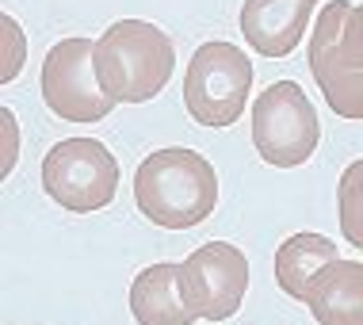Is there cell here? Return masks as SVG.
<instances>
[{
	"label": "cell",
	"instance_id": "cell-1",
	"mask_svg": "<svg viewBox=\"0 0 363 325\" xmlns=\"http://www.w3.org/2000/svg\"><path fill=\"white\" fill-rule=\"evenodd\" d=\"M134 203L153 226L191 230L218 203V176L203 153L172 145L157 150L134 172Z\"/></svg>",
	"mask_w": 363,
	"mask_h": 325
},
{
	"label": "cell",
	"instance_id": "cell-2",
	"mask_svg": "<svg viewBox=\"0 0 363 325\" xmlns=\"http://www.w3.org/2000/svg\"><path fill=\"white\" fill-rule=\"evenodd\" d=\"M176 46L157 23L119 19L96 38V77L115 104H145L169 84Z\"/></svg>",
	"mask_w": 363,
	"mask_h": 325
},
{
	"label": "cell",
	"instance_id": "cell-3",
	"mask_svg": "<svg viewBox=\"0 0 363 325\" xmlns=\"http://www.w3.org/2000/svg\"><path fill=\"white\" fill-rule=\"evenodd\" d=\"M252 62L233 43H203L184 73V107L203 126H233L249 104Z\"/></svg>",
	"mask_w": 363,
	"mask_h": 325
},
{
	"label": "cell",
	"instance_id": "cell-4",
	"mask_svg": "<svg viewBox=\"0 0 363 325\" xmlns=\"http://www.w3.org/2000/svg\"><path fill=\"white\" fill-rule=\"evenodd\" d=\"M321 142V123L310 96L294 81L268 84L252 104V145L276 169H298Z\"/></svg>",
	"mask_w": 363,
	"mask_h": 325
},
{
	"label": "cell",
	"instance_id": "cell-5",
	"mask_svg": "<svg viewBox=\"0 0 363 325\" xmlns=\"http://www.w3.org/2000/svg\"><path fill=\"white\" fill-rule=\"evenodd\" d=\"M43 188L65 211H104L119 188V161L96 138H65L43 157Z\"/></svg>",
	"mask_w": 363,
	"mask_h": 325
},
{
	"label": "cell",
	"instance_id": "cell-6",
	"mask_svg": "<svg viewBox=\"0 0 363 325\" xmlns=\"http://www.w3.org/2000/svg\"><path fill=\"white\" fill-rule=\"evenodd\" d=\"M43 100L65 123H100L111 115L115 100L96 77L92 38H62L43 62Z\"/></svg>",
	"mask_w": 363,
	"mask_h": 325
},
{
	"label": "cell",
	"instance_id": "cell-7",
	"mask_svg": "<svg viewBox=\"0 0 363 325\" xmlns=\"http://www.w3.org/2000/svg\"><path fill=\"white\" fill-rule=\"evenodd\" d=\"M180 291L195 318L225 321L249 291V260L238 245L207 241L180 264Z\"/></svg>",
	"mask_w": 363,
	"mask_h": 325
},
{
	"label": "cell",
	"instance_id": "cell-8",
	"mask_svg": "<svg viewBox=\"0 0 363 325\" xmlns=\"http://www.w3.org/2000/svg\"><path fill=\"white\" fill-rule=\"evenodd\" d=\"M352 12L348 0H329L318 12L313 23L306 57H310V73L318 81L321 96L340 119H363V69H352L340 57V27Z\"/></svg>",
	"mask_w": 363,
	"mask_h": 325
},
{
	"label": "cell",
	"instance_id": "cell-9",
	"mask_svg": "<svg viewBox=\"0 0 363 325\" xmlns=\"http://www.w3.org/2000/svg\"><path fill=\"white\" fill-rule=\"evenodd\" d=\"M318 0H245L241 35L264 57H287L302 43Z\"/></svg>",
	"mask_w": 363,
	"mask_h": 325
},
{
	"label": "cell",
	"instance_id": "cell-10",
	"mask_svg": "<svg viewBox=\"0 0 363 325\" xmlns=\"http://www.w3.org/2000/svg\"><path fill=\"white\" fill-rule=\"evenodd\" d=\"M306 307L318 325H363V264L329 260L310 280Z\"/></svg>",
	"mask_w": 363,
	"mask_h": 325
},
{
	"label": "cell",
	"instance_id": "cell-11",
	"mask_svg": "<svg viewBox=\"0 0 363 325\" xmlns=\"http://www.w3.org/2000/svg\"><path fill=\"white\" fill-rule=\"evenodd\" d=\"M130 314L138 325H191L195 314L180 291V264H150L134 275Z\"/></svg>",
	"mask_w": 363,
	"mask_h": 325
},
{
	"label": "cell",
	"instance_id": "cell-12",
	"mask_svg": "<svg viewBox=\"0 0 363 325\" xmlns=\"http://www.w3.org/2000/svg\"><path fill=\"white\" fill-rule=\"evenodd\" d=\"M329 260H337V245L325 233H294L276 249V283L291 299L306 302L310 280L325 268Z\"/></svg>",
	"mask_w": 363,
	"mask_h": 325
},
{
	"label": "cell",
	"instance_id": "cell-13",
	"mask_svg": "<svg viewBox=\"0 0 363 325\" xmlns=\"http://www.w3.org/2000/svg\"><path fill=\"white\" fill-rule=\"evenodd\" d=\"M337 214H340V233H345L356 249H363V157L340 172Z\"/></svg>",
	"mask_w": 363,
	"mask_h": 325
},
{
	"label": "cell",
	"instance_id": "cell-14",
	"mask_svg": "<svg viewBox=\"0 0 363 325\" xmlns=\"http://www.w3.org/2000/svg\"><path fill=\"white\" fill-rule=\"evenodd\" d=\"M0 31H4V69H0V81H16L19 77V65L27 57V43H23V31L12 16H0Z\"/></svg>",
	"mask_w": 363,
	"mask_h": 325
},
{
	"label": "cell",
	"instance_id": "cell-15",
	"mask_svg": "<svg viewBox=\"0 0 363 325\" xmlns=\"http://www.w3.org/2000/svg\"><path fill=\"white\" fill-rule=\"evenodd\" d=\"M340 57L352 69H363V4H352L345 27H340Z\"/></svg>",
	"mask_w": 363,
	"mask_h": 325
},
{
	"label": "cell",
	"instance_id": "cell-16",
	"mask_svg": "<svg viewBox=\"0 0 363 325\" xmlns=\"http://www.w3.org/2000/svg\"><path fill=\"white\" fill-rule=\"evenodd\" d=\"M0 123H4V169H0V172L8 176V172L16 169V145H19V131H16V115L8 111V107L0 111Z\"/></svg>",
	"mask_w": 363,
	"mask_h": 325
}]
</instances>
